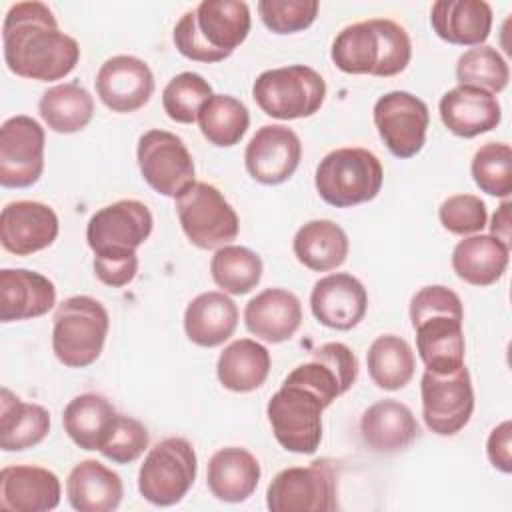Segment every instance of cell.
I'll return each instance as SVG.
<instances>
[{
	"mask_svg": "<svg viewBox=\"0 0 512 512\" xmlns=\"http://www.w3.org/2000/svg\"><path fill=\"white\" fill-rule=\"evenodd\" d=\"M4 62L22 78L52 82L68 76L78 60V42L58 28L52 10L44 2H16L2 24Z\"/></svg>",
	"mask_w": 512,
	"mask_h": 512,
	"instance_id": "obj_1",
	"label": "cell"
},
{
	"mask_svg": "<svg viewBox=\"0 0 512 512\" xmlns=\"http://www.w3.org/2000/svg\"><path fill=\"white\" fill-rule=\"evenodd\" d=\"M464 308L460 296L442 286L420 288L410 300L416 350L428 372L450 374L464 366Z\"/></svg>",
	"mask_w": 512,
	"mask_h": 512,
	"instance_id": "obj_2",
	"label": "cell"
},
{
	"mask_svg": "<svg viewBox=\"0 0 512 512\" xmlns=\"http://www.w3.org/2000/svg\"><path fill=\"white\" fill-rule=\"evenodd\" d=\"M334 66L346 74L396 76L412 58L410 36L394 20L370 18L342 28L330 48Z\"/></svg>",
	"mask_w": 512,
	"mask_h": 512,
	"instance_id": "obj_3",
	"label": "cell"
},
{
	"mask_svg": "<svg viewBox=\"0 0 512 512\" xmlns=\"http://www.w3.org/2000/svg\"><path fill=\"white\" fill-rule=\"evenodd\" d=\"M250 26L246 2L204 0L176 22L174 44L188 60L220 62L248 38Z\"/></svg>",
	"mask_w": 512,
	"mask_h": 512,
	"instance_id": "obj_4",
	"label": "cell"
},
{
	"mask_svg": "<svg viewBox=\"0 0 512 512\" xmlns=\"http://www.w3.org/2000/svg\"><path fill=\"white\" fill-rule=\"evenodd\" d=\"M52 324L54 356L68 368H86L102 354L110 318L92 296H70L58 304Z\"/></svg>",
	"mask_w": 512,
	"mask_h": 512,
	"instance_id": "obj_5",
	"label": "cell"
},
{
	"mask_svg": "<svg viewBox=\"0 0 512 512\" xmlns=\"http://www.w3.org/2000/svg\"><path fill=\"white\" fill-rule=\"evenodd\" d=\"M382 182V164L366 148H336L318 162L314 174L316 192L336 208L374 200L382 190Z\"/></svg>",
	"mask_w": 512,
	"mask_h": 512,
	"instance_id": "obj_6",
	"label": "cell"
},
{
	"mask_svg": "<svg viewBox=\"0 0 512 512\" xmlns=\"http://www.w3.org/2000/svg\"><path fill=\"white\" fill-rule=\"evenodd\" d=\"M252 98L266 116L278 120L308 118L322 108L326 82L314 68L290 64L264 70L252 84Z\"/></svg>",
	"mask_w": 512,
	"mask_h": 512,
	"instance_id": "obj_7",
	"label": "cell"
},
{
	"mask_svg": "<svg viewBox=\"0 0 512 512\" xmlns=\"http://www.w3.org/2000/svg\"><path fill=\"white\" fill-rule=\"evenodd\" d=\"M328 406L310 388L284 380L266 406L274 438L296 454H314L322 440V412Z\"/></svg>",
	"mask_w": 512,
	"mask_h": 512,
	"instance_id": "obj_8",
	"label": "cell"
},
{
	"mask_svg": "<svg viewBox=\"0 0 512 512\" xmlns=\"http://www.w3.org/2000/svg\"><path fill=\"white\" fill-rule=\"evenodd\" d=\"M198 460L186 438L170 436L152 446L138 470V490L154 506H174L192 488Z\"/></svg>",
	"mask_w": 512,
	"mask_h": 512,
	"instance_id": "obj_9",
	"label": "cell"
},
{
	"mask_svg": "<svg viewBox=\"0 0 512 512\" xmlns=\"http://www.w3.org/2000/svg\"><path fill=\"white\" fill-rule=\"evenodd\" d=\"M154 226L152 212L140 200H118L96 210L86 226V240L98 260L138 258Z\"/></svg>",
	"mask_w": 512,
	"mask_h": 512,
	"instance_id": "obj_10",
	"label": "cell"
},
{
	"mask_svg": "<svg viewBox=\"0 0 512 512\" xmlns=\"http://www.w3.org/2000/svg\"><path fill=\"white\" fill-rule=\"evenodd\" d=\"M272 512H332L338 508V474L328 458L278 472L266 490Z\"/></svg>",
	"mask_w": 512,
	"mask_h": 512,
	"instance_id": "obj_11",
	"label": "cell"
},
{
	"mask_svg": "<svg viewBox=\"0 0 512 512\" xmlns=\"http://www.w3.org/2000/svg\"><path fill=\"white\" fill-rule=\"evenodd\" d=\"M176 214L186 238L202 248L214 250L236 240L240 220L224 194L208 184L194 182L176 198Z\"/></svg>",
	"mask_w": 512,
	"mask_h": 512,
	"instance_id": "obj_12",
	"label": "cell"
},
{
	"mask_svg": "<svg viewBox=\"0 0 512 512\" xmlns=\"http://www.w3.org/2000/svg\"><path fill=\"white\" fill-rule=\"evenodd\" d=\"M136 158L146 184L162 196L178 198L196 182L190 150L168 130L144 132L138 138Z\"/></svg>",
	"mask_w": 512,
	"mask_h": 512,
	"instance_id": "obj_13",
	"label": "cell"
},
{
	"mask_svg": "<svg viewBox=\"0 0 512 512\" xmlns=\"http://www.w3.org/2000/svg\"><path fill=\"white\" fill-rule=\"evenodd\" d=\"M422 416L426 426L438 436L460 432L474 412V388L466 366L450 374L424 372L420 380Z\"/></svg>",
	"mask_w": 512,
	"mask_h": 512,
	"instance_id": "obj_14",
	"label": "cell"
},
{
	"mask_svg": "<svg viewBox=\"0 0 512 512\" xmlns=\"http://www.w3.org/2000/svg\"><path fill=\"white\" fill-rule=\"evenodd\" d=\"M372 112L382 142L396 158H412L424 148L430 124L424 100L406 90H392L376 100Z\"/></svg>",
	"mask_w": 512,
	"mask_h": 512,
	"instance_id": "obj_15",
	"label": "cell"
},
{
	"mask_svg": "<svg viewBox=\"0 0 512 512\" xmlns=\"http://www.w3.org/2000/svg\"><path fill=\"white\" fill-rule=\"evenodd\" d=\"M46 134L38 120L26 114L10 116L0 126V184L28 188L44 172Z\"/></svg>",
	"mask_w": 512,
	"mask_h": 512,
	"instance_id": "obj_16",
	"label": "cell"
},
{
	"mask_svg": "<svg viewBox=\"0 0 512 512\" xmlns=\"http://www.w3.org/2000/svg\"><path fill=\"white\" fill-rule=\"evenodd\" d=\"M302 142L298 134L284 124H266L256 130L244 150L248 174L266 186L286 182L298 168Z\"/></svg>",
	"mask_w": 512,
	"mask_h": 512,
	"instance_id": "obj_17",
	"label": "cell"
},
{
	"mask_svg": "<svg viewBox=\"0 0 512 512\" xmlns=\"http://www.w3.org/2000/svg\"><path fill=\"white\" fill-rule=\"evenodd\" d=\"M96 94L106 108L118 114L140 110L154 94V74L150 66L130 54L108 58L96 74Z\"/></svg>",
	"mask_w": 512,
	"mask_h": 512,
	"instance_id": "obj_18",
	"label": "cell"
},
{
	"mask_svg": "<svg viewBox=\"0 0 512 512\" xmlns=\"http://www.w3.org/2000/svg\"><path fill=\"white\" fill-rule=\"evenodd\" d=\"M358 378V358L342 342H326L312 352V358L296 366L286 380L316 392L326 406L348 392Z\"/></svg>",
	"mask_w": 512,
	"mask_h": 512,
	"instance_id": "obj_19",
	"label": "cell"
},
{
	"mask_svg": "<svg viewBox=\"0 0 512 512\" xmlns=\"http://www.w3.org/2000/svg\"><path fill=\"white\" fill-rule=\"evenodd\" d=\"M58 216L42 202L16 200L2 208L0 242L16 256H28L48 248L58 236Z\"/></svg>",
	"mask_w": 512,
	"mask_h": 512,
	"instance_id": "obj_20",
	"label": "cell"
},
{
	"mask_svg": "<svg viewBox=\"0 0 512 512\" xmlns=\"http://www.w3.org/2000/svg\"><path fill=\"white\" fill-rule=\"evenodd\" d=\"M368 308L364 284L346 272L320 278L310 294V310L314 318L332 330H352L360 324Z\"/></svg>",
	"mask_w": 512,
	"mask_h": 512,
	"instance_id": "obj_21",
	"label": "cell"
},
{
	"mask_svg": "<svg viewBox=\"0 0 512 512\" xmlns=\"http://www.w3.org/2000/svg\"><path fill=\"white\" fill-rule=\"evenodd\" d=\"M58 476L42 466L16 464L0 472V508L10 512H46L60 504Z\"/></svg>",
	"mask_w": 512,
	"mask_h": 512,
	"instance_id": "obj_22",
	"label": "cell"
},
{
	"mask_svg": "<svg viewBox=\"0 0 512 512\" xmlns=\"http://www.w3.org/2000/svg\"><path fill=\"white\" fill-rule=\"evenodd\" d=\"M56 304L50 278L28 268L0 270V320L4 324L44 316Z\"/></svg>",
	"mask_w": 512,
	"mask_h": 512,
	"instance_id": "obj_23",
	"label": "cell"
},
{
	"mask_svg": "<svg viewBox=\"0 0 512 512\" xmlns=\"http://www.w3.org/2000/svg\"><path fill=\"white\" fill-rule=\"evenodd\" d=\"M442 124L460 138H474L494 130L502 120V108L494 94L474 86H454L438 104Z\"/></svg>",
	"mask_w": 512,
	"mask_h": 512,
	"instance_id": "obj_24",
	"label": "cell"
},
{
	"mask_svg": "<svg viewBox=\"0 0 512 512\" xmlns=\"http://www.w3.org/2000/svg\"><path fill=\"white\" fill-rule=\"evenodd\" d=\"M244 324L250 334L264 342H286L302 324L300 300L290 290L266 288L246 304Z\"/></svg>",
	"mask_w": 512,
	"mask_h": 512,
	"instance_id": "obj_25",
	"label": "cell"
},
{
	"mask_svg": "<svg viewBox=\"0 0 512 512\" xmlns=\"http://www.w3.org/2000/svg\"><path fill=\"white\" fill-rule=\"evenodd\" d=\"M420 434L412 410L398 400H380L368 406L360 418L364 444L378 454H394L408 448Z\"/></svg>",
	"mask_w": 512,
	"mask_h": 512,
	"instance_id": "obj_26",
	"label": "cell"
},
{
	"mask_svg": "<svg viewBox=\"0 0 512 512\" xmlns=\"http://www.w3.org/2000/svg\"><path fill=\"white\" fill-rule=\"evenodd\" d=\"M438 38L458 46H480L492 30V8L484 0H438L430 8Z\"/></svg>",
	"mask_w": 512,
	"mask_h": 512,
	"instance_id": "obj_27",
	"label": "cell"
},
{
	"mask_svg": "<svg viewBox=\"0 0 512 512\" xmlns=\"http://www.w3.org/2000/svg\"><path fill=\"white\" fill-rule=\"evenodd\" d=\"M260 476V462L252 452L240 446H228L214 452L208 460L206 486L220 502L238 504L254 494Z\"/></svg>",
	"mask_w": 512,
	"mask_h": 512,
	"instance_id": "obj_28",
	"label": "cell"
},
{
	"mask_svg": "<svg viewBox=\"0 0 512 512\" xmlns=\"http://www.w3.org/2000/svg\"><path fill=\"white\" fill-rule=\"evenodd\" d=\"M66 496L78 512H112L122 502L124 484L112 468L88 458L70 470Z\"/></svg>",
	"mask_w": 512,
	"mask_h": 512,
	"instance_id": "obj_29",
	"label": "cell"
},
{
	"mask_svg": "<svg viewBox=\"0 0 512 512\" xmlns=\"http://www.w3.org/2000/svg\"><path fill=\"white\" fill-rule=\"evenodd\" d=\"M238 326V308L226 292L208 290L190 300L184 310V330L202 348L224 344Z\"/></svg>",
	"mask_w": 512,
	"mask_h": 512,
	"instance_id": "obj_30",
	"label": "cell"
},
{
	"mask_svg": "<svg viewBox=\"0 0 512 512\" xmlns=\"http://www.w3.org/2000/svg\"><path fill=\"white\" fill-rule=\"evenodd\" d=\"M508 260L510 246L490 234L466 236L452 250V268L456 276L480 288L498 282L506 272Z\"/></svg>",
	"mask_w": 512,
	"mask_h": 512,
	"instance_id": "obj_31",
	"label": "cell"
},
{
	"mask_svg": "<svg viewBox=\"0 0 512 512\" xmlns=\"http://www.w3.org/2000/svg\"><path fill=\"white\" fill-rule=\"evenodd\" d=\"M118 412L100 394L86 392L72 398L62 414L64 432L82 450H102L110 438Z\"/></svg>",
	"mask_w": 512,
	"mask_h": 512,
	"instance_id": "obj_32",
	"label": "cell"
},
{
	"mask_svg": "<svg viewBox=\"0 0 512 512\" xmlns=\"http://www.w3.org/2000/svg\"><path fill=\"white\" fill-rule=\"evenodd\" d=\"M50 430V414L44 406L22 402L8 388L0 392V448L18 452L40 444Z\"/></svg>",
	"mask_w": 512,
	"mask_h": 512,
	"instance_id": "obj_33",
	"label": "cell"
},
{
	"mask_svg": "<svg viewBox=\"0 0 512 512\" xmlns=\"http://www.w3.org/2000/svg\"><path fill=\"white\" fill-rule=\"evenodd\" d=\"M270 366L272 358L266 346L252 338H240L220 352L216 376L226 390L252 392L266 382Z\"/></svg>",
	"mask_w": 512,
	"mask_h": 512,
	"instance_id": "obj_34",
	"label": "cell"
},
{
	"mask_svg": "<svg viewBox=\"0 0 512 512\" xmlns=\"http://www.w3.org/2000/svg\"><path fill=\"white\" fill-rule=\"evenodd\" d=\"M292 250L302 266L314 272H328L346 262L350 244L336 222L310 220L294 234Z\"/></svg>",
	"mask_w": 512,
	"mask_h": 512,
	"instance_id": "obj_35",
	"label": "cell"
},
{
	"mask_svg": "<svg viewBox=\"0 0 512 512\" xmlns=\"http://www.w3.org/2000/svg\"><path fill=\"white\" fill-rule=\"evenodd\" d=\"M46 126L58 134H74L86 128L94 116V100L78 82L50 86L38 102Z\"/></svg>",
	"mask_w": 512,
	"mask_h": 512,
	"instance_id": "obj_36",
	"label": "cell"
},
{
	"mask_svg": "<svg viewBox=\"0 0 512 512\" xmlns=\"http://www.w3.org/2000/svg\"><path fill=\"white\" fill-rule=\"evenodd\" d=\"M366 366L372 382L378 388L392 392L404 388L412 380L416 358L412 346L404 338L382 334L370 344Z\"/></svg>",
	"mask_w": 512,
	"mask_h": 512,
	"instance_id": "obj_37",
	"label": "cell"
},
{
	"mask_svg": "<svg viewBox=\"0 0 512 512\" xmlns=\"http://www.w3.org/2000/svg\"><path fill=\"white\" fill-rule=\"evenodd\" d=\"M196 122L210 144L230 148L244 138L250 126V114L238 98L230 94H212V98L200 108Z\"/></svg>",
	"mask_w": 512,
	"mask_h": 512,
	"instance_id": "obj_38",
	"label": "cell"
},
{
	"mask_svg": "<svg viewBox=\"0 0 512 512\" xmlns=\"http://www.w3.org/2000/svg\"><path fill=\"white\" fill-rule=\"evenodd\" d=\"M262 268V258L254 250L234 244L218 248L210 260L212 280L226 294L234 296L254 290L262 278Z\"/></svg>",
	"mask_w": 512,
	"mask_h": 512,
	"instance_id": "obj_39",
	"label": "cell"
},
{
	"mask_svg": "<svg viewBox=\"0 0 512 512\" xmlns=\"http://www.w3.org/2000/svg\"><path fill=\"white\" fill-rule=\"evenodd\" d=\"M456 78L462 86H474L498 94L508 86L510 68L494 46L468 48L456 62Z\"/></svg>",
	"mask_w": 512,
	"mask_h": 512,
	"instance_id": "obj_40",
	"label": "cell"
},
{
	"mask_svg": "<svg viewBox=\"0 0 512 512\" xmlns=\"http://www.w3.org/2000/svg\"><path fill=\"white\" fill-rule=\"evenodd\" d=\"M212 98V86L196 72L176 74L162 90V106L170 120L192 124L198 120L200 108Z\"/></svg>",
	"mask_w": 512,
	"mask_h": 512,
	"instance_id": "obj_41",
	"label": "cell"
},
{
	"mask_svg": "<svg viewBox=\"0 0 512 512\" xmlns=\"http://www.w3.org/2000/svg\"><path fill=\"white\" fill-rule=\"evenodd\" d=\"M476 186L496 198H508L512 192V150L504 142H486L474 152L470 164Z\"/></svg>",
	"mask_w": 512,
	"mask_h": 512,
	"instance_id": "obj_42",
	"label": "cell"
},
{
	"mask_svg": "<svg viewBox=\"0 0 512 512\" xmlns=\"http://www.w3.org/2000/svg\"><path fill=\"white\" fill-rule=\"evenodd\" d=\"M320 10L316 0H260L258 12L274 34H294L312 26Z\"/></svg>",
	"mask_w": 512,
	"mask_h": 512,
	"instance_id": "obj_43",
	"label": "cell"
},
{
	"mask_svg": "<svg viewBox=\"0 0 512 512\" xmlns=\"http://www.w3.org/2000/svg\"><path fill=\"white\" fill-rule=\"evenodd\" d=\"M440 224L456 236L480 234L486 226L488 212L480 196L474 194H454L446 198L438 208Z\"/></svg>",
	"mask_w": 512,
	"mask_h": 512,
	"instance_id": "obj_44",
	"label": "cell"
},
{
	"mask_svg": "<svg viewBox=\"0 0 512 512\" xmlns=\"http://www.w3.org/2000/svg\"><path fill=\"white\" fill-rule=\"evenodd\" d=\"M148 442H150V434L140 420L118 414L114 430L106 440V444L102 446L100 454L112 460L114 464H130L144 454V450L148 448Z\"/></svg>",
	"mask_w": 512,
	"mask_h": 512,
	"instance_id": "obj_45",
	"label": "cell"
},
{
	"mask_svg": "<svg viewBox=\"0 0 512 512\" xmlns=\"http://www.w3.org/2000/svg\"><path fill=\"white\" fill-rule=\"evenodd\" d=\"M486 454L490 464L504 472L510 474L512 472V422L504 420L500 422L488 436L486 442Z\"/></svg>",
	"mask_w": 512,
	"mask_h": 512,
	"instance_id": "obj_46",
	"label": "cell"
},
{
	"mask_svg": "<svg viewBox=\"0 0 512 512\" xmlns=\"http://www.w3.org/2000/svg\"><path fill=\"white\" fill-rule=\"evenodd\" d=\"M94 274L98 276L100 282L112 288H122L130 284L138 272V258H128V260H98L94 258L92 262Z\"/></svg>",
	"mask_w": 512,
	"mask_h": 512,
	"instance_id": "obj_47",
	"label": "cell"
},
{
	"mask_svg": "<svg viewBox=\"0 0 512 512\" xmlns=\"http://www.w3.org/2000/svg\"><path fill=\"white\" fill-rule=\"evenodd\" d=\"M510 208H512L510 200H504L500 208L494 212L492 224H490V236L498 238L506 246H510Z\"/></svg>",
	"mask_w": 512,
	"mask_h": 512,
	"instance_id": "obj_48",
	"label": "cell"
}]
</instances>
